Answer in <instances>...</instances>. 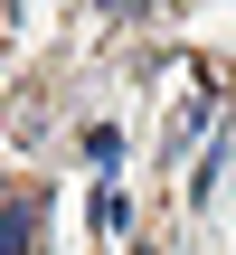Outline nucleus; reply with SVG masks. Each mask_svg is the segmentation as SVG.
<instances>
[{
  "label": "nucleus",
  "mask_w": 236,
  "mask_h": 255,
  "mask_svg": "<svg viewBox=\"0 0 236 255\" xmlns=\"http://www.w3.org/2000/svg\"><path fill=\"white\" fill-rule=\"evenodd\" d=\"M85 161H95V170H114V161H123V132H114V123H95V132H85Z\"/></svg>",
  "instance_id": "obj_2"
},
{
  "label": "nucleus",
  "mask_w": 236,
  "mask_h": 255,
  "mask_svg": "<svg viewBox=\"0 0 236 255\" xmlns=\"http://www.w3.org/2000/svg\"><path fill=\"white\" fill-rule=\"evenodd\" d=\"M38 227H47L38 199H0V255H38Z\"/></svg>",
  "instance_id": "obj_1"
},
{
  "label": "nucleus",
  "mask_w": 236,
  "mask_h": 255,
  "mask_svg": "<svg viewBox=\"0 0 236 255\" xmlns=\"http://www.w3.org/2000/svg\"><path fill=\"white\" fill-rule=\"evenodd\" d=\"M95 227H104V237H123V227H132V208H123V189H95Z\"/></svg>",
  "instance_id": "obj_3"
}]
</instances>
